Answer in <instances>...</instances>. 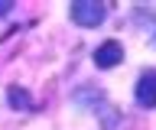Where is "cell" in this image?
Here are the masks:
<instances>
[{"label": "cell", "mask_w": 156, "mask_h": 130, "mask_svg": "<svg viewBox=\"0 0 156 130\" xmlns=\"http://www.w3.org/2000/svg\"><path fill=\"white\" fill-rule=\"evenodd\" d=\"M68 13H72V20H75L78 26H85V30L104 23V3H94V0H72V3H68Z\"/></svg>", "instance_id": "6da1fadb"}, {"label": "cell", "mask_w": 156, "mask_h": 130, "mask_svg": "<svg viewBox=\"0 0 156 130\" xmlns=\"http://www.w3.org/2000/svg\"><path fill=\"white\" fill-rule=\"evenodd\" d=\"M120 62H124V46L117 39H107V42H101L94 49V65L98 69H114Z\"/></svg>", "instance_id": "7a4b0ae2"}, {"label": "cell", "mask_w": 156, "mask_h": 130, "mask_svg": "<svg viewBox=\"0 0 156 130\" xmlns=\"http://www.w3.org/2000/svg\"><path fill=\"white\" fill-rule=\"evenodd\" d=\"M133 98L140 107H156V72H143L136 78V88H133Z\"/></svg>", "instance_id": "3957f363"}, {"label": "cell", "mask_w": 156, "mask_h": 130, "mask_svg": "<svg viewBox=\"0 0 156 130\" xmlns=\"http://www.w3.org/2000/svg\"><path fill=\"white\" fill-rule=\"evenodd\" d=\"M7 98H10V107L13 111H26V107H33V101H29V94L23 88H20V85H10V91H7Z\"/></svg>", "instance_id": "277c9868"}, {"label": "cell", "mask_w": 156, "mask_h": 130, "mask_svg": "<svg viewBox=\"0 0 156 130\" xmlns=\"http://www.w3.org/2000/svg\"><path fill=\"white\" fill-rule=\"evenodd\" d=\"M10 10H13V3H10V0H0V16H7Z\"/></svg>", "instance_id": "5b68a950"}]
</instances>
